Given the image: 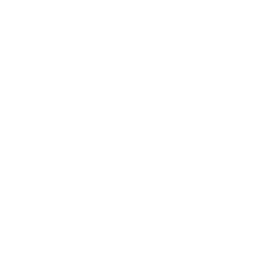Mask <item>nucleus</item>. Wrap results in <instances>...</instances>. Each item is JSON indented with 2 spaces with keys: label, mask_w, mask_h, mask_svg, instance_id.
<instances>
[]
</instances>
